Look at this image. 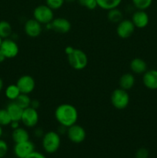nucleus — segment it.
I'll list each match as a JSON object with an SVG mask.
<instances>
[{
    "mask_svg": "<svg viewBox=\"0 0 157 158\" xmlns=\"http://www.w3.org/2000/svg\"><path fill=\"white\" fill-rule=\"evenodd\" d=\"M132 5L137 10H145L149 9L152 3V0H131Z\"/></svg>",
    "mask_w": 157,
    "mask_h": 158,
    "instance_id": "nucleus-25",
    "label": "nucleus"
},
{
    "mask_svg": "<svg viewBox=\"0 0 157 158\" xmlns=\"http://www.w3.org/2000/svg\"><path fill=\"white\" fill-rule=\"evenodd\" d=\"M143 85L147 89L155 90L157 89V70L149 69L143 74Z\"/></svg>",
    "mask_w": 157,
    "mask_h": 158,
    "instance_id": "nucleus-15",
    "label": "nucleus"
},
{
    "mask_svg": "<svg viewBox=\"0 0 157 158\" xmlns=\"http://www.w3.org/2000/svg\"><path fill=\"white\" fill-rule=\"evenodd\" d=\"M43 135H44V133H43L42 130L40 128H37L35 131V136H36L37 137H42Z\"/></svg>",
    "mask_w": 157,
    "mask_h": 158,
    "instance_id": "nucleus-33",
    "label": "nucleus"
},
{
    "mask_svg": "<svg viewBox=\"0 0 157 158\" xmlns=\"http://www.w3.org/2000/svg\"><path fill=\"white\" fill-rule=\"evenodd\" d=\"M12 34V27L9 22L6 20L0 21V37L4 39L9 38Z\"/></svg>",
    "mask_w": 157,
    "mask_h": 158,
    "instance_id": "nucleus-23",
    "label": "nucleus"
},
{
    "mask_svg": "<svg viewBox=\"0 0 157 158\" xmlns=\"http://www.w3.org/2000/svg\"><path fill=\"white\" fill-rule=\"evenodd\" d=\"M15 84L18 87L21 94H30L35 88V80L29 75H23L20 77Z\"/></svg>",
    "mask_w": 157,
    "mask_h": 158,
    "instance_id": "nucleus-10",
    "label": "nucleus"
},
{
    "mask_svg": "<svg viewBox=\"0 0 157 158\" xmlns=\"http://www.w3.org/2000/svg\"><path fill=\"white\" fill-rule=\"evenodd\" d=\"M130 69L132 73L141 75L146 73L148 69L147 63L141 58H134L130 62Z\"/></svg>",
    "mask_w": 157,
    "mask_h": 158,
    "instance_id": "nucleus-16",
    "label": "nucleus"
},
{
    "mask_svg": "<svg viewBox=\"0 0 157 158\" xmlns=\"http://www.w3.org/2000/svg\"><path fill=\"white\" fill-rule=\"evenodd\" d=\"M32 15L33 19L42 25H46L53 20L54 10H52L46 4L38 5L34 9Z\"/></svg>",
    "mask_w": 157,
    "mask_h": 158,
    "instance_id": "nucleus-5",
    "label": "nucleus"
},
{
    "mask_svg": "<svg viewBox=\"0 0 157 158\" xmlns=\"http://www.w3.org/2000/svg\"><path fill=\"white\" fill-rule=\"evenodd\" d=\"M42 144L46 153L54 154L59 149L61 145L60 134L55 131H49L45 133L42 140Z\"/></svg>",
    "mask_w": 157,
    "mask_h": 158,
    "instance_id": "nucleus-2",
    "label": "nucleus"
},
{
    "mask_svg": "<svg viewBox=\"0 0 157 158\" xmlns=\"http://www.w3.org/2000/svg\"><path fill=\"white\" fill-rule=\"evenodd\" d=\"M12 138L15 143H22V142L29 140V134L25 128L19 127L13 130L12 134Z\"/></svg>",
    "mask_w": 157,
    "mask_h": 158,
    "instance_id": "nucleus-19",
    "label": "nucleus"
},
{
    "mask_svg": "<svg viewBox=\"0 0 157 158\" xmlns=\"http://www.w3.org/2000/svg\"><path fill=\"white\" fill-rule=\"evenodd\" d=\"M25 33L30 38H37L42 32V25L35 19H28L24 25Z\"/></svg>",
    "mask_w": 157,
    "mask_h": 158,
    "instance_id": "nucleus-12",
    "label": "nucleus"
},
{
    "mask_svg": "<svg viewBox=\"0 0 157 158\" xmlns=\"http://www.w3.org/2000/svg\"><path fill=\"white\" fill-rule=\"evenodd\" d=\"M26 158H46V157L44 154H42V153L34 151L33 152L31 153V154H29V156H27Z\"/></svg>",
    "mask_w": 157,
    "mask_h": 158,
    "instance_id": "nucleus-31",
    "label": "nucleus"
},
{
    "mask_svg": "<svg viewBox=\"0 0 157 158\" xmlns=\"http://www.w3.org/2000/svg\"><path fill=\"white\" fill-rule=\"evenodd\" d=\"M6 56H5V55L2 53V52L0 50V63H3V62L6 60Z\"/></svg>",
    "mask_w": 157,
    "mask_h": 158,
    "instance_id": "nucleus-36",
    "label": "nucleus"
},
{
    "mask_svg": "<svg viewBox=\"0 0 157 158\" xmlns=\"http://www.w3.org/2000/svg\"><path fill=\"white\" fill-rule=\"evenodd\" d=\"M135 83V77L132 73H127L121 76L119 80V88L125 89V90L128 91L129 89H132L134 86Z\"/></svg>",
    "mask_w": 157,
    "mask_h": 158,
    "instance_id": "nucleus-18",
    "label": "nucleus"
},
{
    "mask_svg": "<svg viewBox=\"0 0 157 158\" xmlns=\"http://www.w3.org/2000/svg\"><path fill=\"white\" fill-rule=\"evenodd\" d=\"M65 0H46V4L50 7L52 10H57L62 7Z\"/></svg>",
    "mask_w": 157,
    "mask_h": 158,
    "instance_id": "nucleus-28",
    "label": "nucleus"
},
{
    "mask_svg": "<svg viewBox=\"0 0 157 158\" xmlns=\"http://www.w3.org/2000/svg\"><path fill=\"white\" fill-rule=\"evenodd\" d=\"M10 116L12 121H21L24 110L20 107L15 101H11L6 108Z\"/></svg>",
    "mask_w": 157,
    "mask_h": 158,
    "instance_id": "nucleus-17",
    "label": "nucleus"
},
{
    "mask_svg": "<svg viewBox=\"0 0 157 158\" xmlns=\"http://www.w3.org/2000/svg\"><path fill=\"white\" fill-rule=\"evenodd\" d=\"M51 29L58 33H68L72 28V25L69 20L62 17L54 18L50 23Z\"/></svg>",
    "mask_w": 157,
    "mask_h": 158,
    "instance_id": "nucleus-13",
    "label": "nucleus"
},
{
    "mask_svg": "<svg viewBox=\"0 0 157 158\" xmlns=\"http://www.w3.org/2000/svg\"><path fill=\"white\" fill-rule=\"evenodd\" d=\"M39 116L37 110L34 108L29 107L24 109L22 116L21 122L25 127L28 128H33L38 124Z\"/></svg>",
    "mask_w": 157,
    "mask_h": 158,
    "instance_id": "nucleus-8",
    "label": "nucleus"
},
{
    "mask_svg": "<svg viewBox=\"0 0 157 158\" xmlns=\"http://www.w3.org/2000/svg\"><path fill=\"white\" fill-rule=\"evenodd\" d=\"M77 1V0H65V2H69V3H71V2H74Z\"/></svg>",
    "mask_w": 157,
    "mask_h": 158,
    "instance_id": "nucleus-39",
    "label": "nucleus"
},
{
    "mask_svg": "<svg viewBox=\"0 0 157 158\" xmlns=\"http://www.w3.org/2000/svg\"><path fill=\"white\" fill-rule=\"evenodd\" d=\"M15 102L20 106V107H22L24 110L31 106L32 100H31V98L29 97V94H21L18 96V98L15 100Z\"/></svg>",
    "mask_w": 157,
    "mask_h": 158,
    "instance_id": "nucleus-24",
    "label": "nucleus"
},
{
    "mask_svg": "<svg viewBox=\"0 0 157 158\" xmlns=\"http://www.w3.org/2000/svg\"><path fill=\"white\" fill-rule=\"evenodd\" d=\"M66 134L69 140L74 143H83L86 138V131L85 128L77 123L68 127Z\"/></svg>",
    "mask_w": 157,
    "mask_h": 158,
    "instance_id": "nucleus-6",
    "label": "nucleus"
},
{
    "mask_svg": "<svg viewBox=\"0 0 157 158\" xmlns=\"http://www.w3.org/2000/svg\"><path fill=\"white\" fill-rule=\"evenodd\" d=\"M149 154V151L146 148H141L135 152V158H148Z\"/></svg>",
    "mask_w": 157,
    "mask_h": 158,
    "instance_id": "nucleus-30",
    "label": "nucleus"
},
{
    "mask_svg": "<svg viewBox=\"0 0 157 158\" xmlns=\"http://www.w3.org/2000/svg\"><path fill=\"white\" fill-rule=\"evenodd\" d=\"M2 40H3V39L0 37V46H1V44H2Z\"/></svg>",
    "mask_w": 157,
    "mask_h": 158,
    "instance_id": "nucleus-40",
    "label": "nucleus"
},
{
    "mask_svg": "<svg viewBox=\"0 0 157 158\" xmlns=\"http://www.w3.org/2000/svg\"><path fill=\"white\" fill-rule=\"evenodd\" d=\"M0 50L2 52L6 59H12L17 56L19 52L18 44L12 39H4L2 42Z\"/></svg>",
    "mask_w": 157,
    "mask_h": 158,
    "instance_id": "nucleus-7",
    "label": "nucleus"
},
{
    "mask_svg": "<svg viewBox=\"0 0 157 158\" xmlns=\"http://www.w3.org/2000/svg\"><path fill=\"white\" fill-rule=\"evenodd\" d=\"M67 57L70 66L75 70H82L87 66L88 56L82 49H75L72 53L67 55Z\"/></svg>",
    "mask_w": 157,
    "mask_h": 158,
    "instance_id": "nucleus-3",
    "label": "nucleus"
},
{
    "mask_svg": "<svg viewBox=\"0 0 157 158\" xmlns=\"http://www.w3.org/2000/svg\"><path fill=\"white\" fill-rule=\"evenodd\" d=\"M9 151L8 143L5 140L0 139V158H3L7 154Z\"/></svg>",
    "mask_w": 157,
    "mask_h": 158,
    "instance_id": "nucleus-29",
    "label": "nucleus"
},
{
    "mask_svg": "<svg viewBox=\"0 0 157 158\" xmlns=\"http://www.w3.org/2000/svg\"><path fill=\"white\" fill-rule=\"evenodd\" d=\"M3 134V130H2V127L0 125V139H1L2 136Z\"/></svg>",
    "mask_w": 157,
    "mask_h": 158,
    "instance_id": "nucleus-38",
    "label": "nucleus"
},
{
    "mask_svg": "<svg viewBox=\"0 0 157 158\" xmlns=\"http://www.w3.org/2000/svg\"><path fill=\"white\" fill-rule=\"evenodd\" d=\"M97 6L100 9L109 11L110 9L118 8L123 0H96Z\"/></svg>",
    "mask_w": 157,
    "mask_h": 158,
    "instance_id": "nucleus-20",
    "label": "nucleus"
},
{
    "mask_svg": "<svg viewBox=\"0 0 157 158\" xmlns=\"http://www.w3.org/2000/svg\"><path fill=\"white\" fill-rule=\"evenodd\" d=\"M135 27L131 19H123L117 24L116 33L121 39H128L132 35Z\"/></svg>",
    "mask_w": 157,
    "mask_h": 158,
    "instance_id": "nucleus-9",
    "label": "nucleus"
},
{
    "mask_svg": "<svg viewBox=\"0 0 157 158\" xmlns=\"http://www.w3.org/2000/svg\"><path fill=\"white\" fill-rule=\"evenodd\" d=\"M74 49H74L72 46H66V47L65 48V52H66V55H69V54L72 53V52H73Z\"/></svg>",
    "mask_w": 157,
    "mask_h": 158,
    "instance_id": "nucleus-35",
    "label": "nucleus"
},
{
    "mask_svg": "<svg viewBox=\"0 0 157 158\" xmlns=\"http://www.w3.org/2000/svg\"><path fill=\"white\" fill-rule=\"evenodd\" d=\"M131 20L135 28L143 29L149 25V17L145 10H137L133 12Z\"/></svg>",
    "mask_w": 157,
    "mask_h": 158,
    "instance_id": "nucleus-14",
    "label": "nucleus"
},
{
    "mask_svg": "<svg viewBox=\"0 0 157 158\" xmlns=\"http://www.w3.org/2000/svg\"><path fill=\"white\" fill-rule=\"evenodd\" d=\"M31 107L34 108V109L37 110L39 107V102L37 100H32V103H31Z\"/></svg>",
    "mask_w": 157,
    "mask_h": 158,
    "instance_id": "nucleus-32",
    "label": "nucleus"
},
{
    "mask_svg": "<svg viewBox=\"0 0 157 158\" xmlns=\"http://www.w3.org/2000/svg\"><path fill=\"white\" fill-rule=\"evenodd\" d=\"M9 126L12 127V130H15L16 129V128L19 127V121H12L11 122L10 125Z\"/></svg>",
    "mask_w": 157,
    "mask_h": 158,
    "instance_id": "nucleus-34",
    "label": "nucleus"
},
{
    "mask_svg": "<svg viewBox=\"0 0 157 158\" xmlns=\"http://www.w3.org/2000/svg\"><path fill=\"white\" fill-rule=\"evenodd\" d=\"M20 94H21V92H20L19 89L16 84L9 85L5 90L6 97L10 101H15Z\"/></svg>",
    "mask_w": 157,
    "mask_h": 158,
    "instance_id": "nucleus-21",
    "label": "nucleus"
},
{
    "mask_svg": "<svg viewBox=\"0 0 157 158\" xmlns=\"http://www.w3.org/2000/svg\"><path fill=\"white\" fill-rule=\"evenodd\" d=\"M3 86H4V83H3V80H2V79L1 77H0V93H1L2 90Z\"/></svg>",
    "mask_w": 157,
    "mask_h": 158,
    "instance_id": "nucleus-37",
    "label": "nucleus"
},
{
    "mask_svg": "<svg viewBox=\"0 0 157 158\" xmlns=\"http://www.w3.org/2000/svg\"><path fill=\"white\" fill-rule=\"evenodd\" d=\"M77 2L80 6L89 10H94L98 7L96 0H77Z\"/></svg>",
    "mask_w": 157,
    "mask_h": 158,
    "instance_id": "nucleus-27",
    "label": "nucleus"
},
{
    "mask_svg": "<svg viewBox=\"0 0 157 158\" xmlns=\"http://www.w3.org/2000/svg\"><path fill=\"white\" fill-rule=\"evenodd\" d=\"M55 118L61 126L68 128L77 123L78 113L76 108L70 103H62L55 109Z\"/></svg>",
    "mask_w": 157,
    "mask_h": 158,
    "instance_id": "nucleus-1",
    "label": "nucleus"
},
{
    "mask_svg": "<svg viewBox=\"0 0 157 158\" xmlns=\"http://www.w3.org/2000/svg\"><path fill=\"white\" fill-rule=\"evenodd\" d=\"M35 151V145L30 140L15 143L13 152L17 158H26Z\"/></svg>",
    "mask_w": 157,
    "mask_h": 158,
    "instance_id": "nucleus-11",
    "label": "nucleus"
},
{
    "mask_svg": "<svg viewBox=\"0 0 157 158\" xmlns=\"http://www.w3.org/2000/svg\"><path fill=\"white\" fill-rule=\"evenodd\" d=\"M107 19L110 23L118 24L123 19V13L119 8H115L108 11Z\"/></svg>",
    "mask_w": 157,
    "mask_h": 158,
    "instance_id": "nucleus-22",
    "label": "nucleus"
},
{
    "mask_svg": "<svg viewBox=\"0 0 157 158\" xmlns=\"http://www.w3.org/2000/svg\"><path fill=\"white\" fill-rule=\"evenodd\" d=\"M111 103L117 110H124L129 106L130 97L128 91L118 88L112 91L111 94Z\"/></svg>",
    "mask_w": 157,
    "mask_h": 158,
    "instance_id": "nucleus-4",
    "label": "nucleus"
},
{
    "mask_svg": "<svg viewBox=\"0 0 157 158\" xmlns=\"http://www.w3.org/2000/svg\"><path fill=\"white\" fill-rule=\"evenodd\" d=\"M12 122L10 116L6 108L0 109V125L2 127L9 126Z\"/></svg>",
    "mask_w": 157,
    "mask_h": 158,
    "instance_id": "nucleus-26",
    "label": "nucleus"
}]
</instances>
